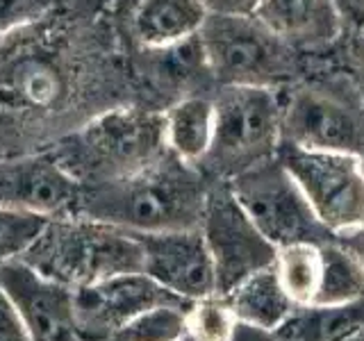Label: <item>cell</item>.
Masks as SVG:
<instances>
[{
	"mask_svg": "<svg viewBox=\"0 0 364 341\" xmlns=\"http://www.w3.org/2000/svg\"><path fill=\"white\" fill-rule=\"evenodd\" d=\"M214 139V100L185 96L164 109V144L171 153L200 166Z\"/></svg>",
	"mask_w": 364,
	"mask_h": 341,
	"instance_id": "17",
	"label": "cell"
},
{
	"mask_svg": "<svg viewBox=\"0 0 364 341\" xmlns=\"http://www.w3.org/2000/svg\"><path fill=\"white\" fill-rule=\"evenodd\" d=\"M208 14H228V16H253L259 0H200Z\"/></svg>",
	"mask_w": 364,
	"mask_h": 341,
	"instance_id": "27",
	"label": "cell"
},
{
	"mask_svg": "<svg viewBox=\"0 0 364 341\" xmlns=\"http://www.w3.org/2000/svg\"><path fill=\"white\" fill-rule=\"evenodd\" d=\"M189 305H157L125 323L114 341H187Z\"/></svg>",
	"mask_w": 364,
	"mask_h": 341,
	"instance_id": "22",
	"label": "cell"
},
{
	"mask_svg": "<svg viewBox=\"0 0 364 341\" xmlns=\"http://www.w3.org/2000/svg\"><path fill=\"white\" fill-rule=\"evenodd\" d=\"M50 219L39 214L3 210L0 207V264L18 259L37 242Z\"/></svg>",
	"mask_w": 364,
	"mask_h": 341,
	"instance_id": "24",
	"label": "cell"
},
{
	"mask_svg": "<svg viewBox=\"0 0 364 341\" xmlns=\"http://www.w3.org/2000/svg\"><path fill=\"white\" fill-rule=\"evenodd\" d=\"M276 157L330 234L364 230V173L358 155L280 144Z\"/></svg>",
	"mask_w": 364,
	"mask_h": 341,
	"instance_id": "7",
	"label": "cell"
},
{
	"mask_svg": "<svg viewBox=\"0 0 364 341\" xmlns=\"http://www.w3.org/2000/svg\"><path fill=\"white\" fill-rule=\"evenodd\" d=\"M105 341H114V339H105Z\"/></svg>",
	"mask_w": 364,
	"mask_h": 341,
	"instance_id": "31",
	"label": "cell"
},
{
	"mask_svg": "<svg viewBox=\"0 0 364 341\" xmlns=\"http://www.w3.org/2000/svg\"><path fill=\"white\" fill-rule=\"evenodd\" d=\"M228 341H278V337H276V332H271V330L250 325V323H244L237 318V323L232 328L230 337H228Z\"/></svg>",
	"mask_w": 364,
	"mask_h": 341,
	"instance_id": "28",
	"label": "cell"
},
{
	"mask_svg": "<svg viewBox=\"0 0 364 341\" xmlns=\"http://www.w3.org/2000/svg\"><path fill=\"white\" fill-rule=\"evenodd\" d=\"M157 305H187L146 273H125L73 289L75 330L82 341H105Z\"/></svg>",
	"mask_w": 364,
	"mask_h": 341,
	"instance_id": "11",
	"label": "cell"
},
{
	"mask_svg": "<svg viewBox=\"0 0 364 341\" xmlns=\"http://www.w3.org/2000/svg\"><path fill=\"white\" fill-rule=\"evenodd\" d=\"M55 9V0H0V39L37 23Z\"/></svg>",
	"mask_w": 364,
	"mask_h": 341,
	"instance_id": "25",
	"label": "cell"
},
{
	"mask_svg": "<svg viewBox=\"0 0 364 341\" xmlns=\"http://www.w3.org/2000/svg\"><path fill=\"white\" fill-rule=\"evenodd\" d=\"M358 159H360V166H362V173H364V146H362V151H360Z\"/></svg>",
	"mask_w": 364,
	"mask_h": 341,
	"instance_id": "30",
	"label": "cell"
},
{
	"mask_svg": "<svg viewBox=\"0 0 364 341\" xmlns=\"http://www.w3.org/2000/svg\"><path fill=\"white\" fill-rule=\"evenodd\" d=\"M208 9L200 0H141L132 16L134 37L151 50L185 43L200 32Z\"/></svg>",
	"mask_w": 364,
	"mask_h": 341,
	"instance_id": "16",
	"label": "cell"
},
{
	"mask_svg": "<svg viewBox=\"0 0 364 341\" xmlns=\"http://www.w3.org/2000/svg\"><path fill=\"white\" fill-rule=\"evenodd\" d=\"M358 43H360V50L364 53V26L360 28V34H358Z\"/></svg>",
	"mask_w": 364,
	"mask_h": 341,
	"instance_id": "29",
	"label": "cell"
},
{
	"mask_svg": "<svg viewBox=\"0 0 364 341\" xmlns=\"http://www.w3.org/2000/svg\"><path fill=\"white\" fill-rule=\"evenodd\" d=\"M364 298V264L348 250L321 244V280L312 305H346Z\"/></svg>",
	"mask_w": 364,
	"mask_h": 341,
	"instance_id": "21",
	"label": "cell"
},
{
	"mask_svg": "<svg viewBox=\"0 0 364 341\" xmlns=\"http://www.w3.org/2000/svg\"><path fill=\"white\" fill-rule=\"evenodd\" d=\"M200 232L212 255L216 293L228 296L253 273L276 261V246L257 230L225 180H212Z\"/></svg>",
	"mask_w": 364,
	"mask_h": 341,
	"instance_id": "9",
	"label": "cell"
},
{
	"mask_svg": "<svg viewBox=\"0 0 364 341\" xmlns=\"http://www.w3.org/2000/svg\"><path fill=\"white\" fill-rule=\"evenodd\" d=\"M364 330V298L346 305H305L278 330V341H350Z\"/></svg>",
	"mask_w": 364,
	"mask_h": 341,
	"instance_id": "19",
	"label": "cell"
},
{
	"mask_svg": "<svg viewBox=\"0 0 364 341\" xmlns=\"http://www.w3.org/2000/svg\"><path fill=\"white\" fill-rule=\"evenodd\" d=\"M212 182L203 168L164 148L130 175L82 187L75 216L134 234L200 227Z\"/></svg>",
	"mask_w": 364,
	"mask_h": 341,
	"instance_id": "1",
	"label": "cell"
},
{
	"mask_svg": "<svg viewBox=\"0 0 364 341\" xmlns=\"http://www.w3.org/2000/svg\"><path fill=\"white\" fill-rule=\"evenodd\" d=\"M0 289L16 307L32 341H77L73 289L41 276L21 257L0 264Z\"/></svg>",
	"mask_w": 364,
	"mask_h": 341,
	"instance_id": "13",
	"label": "cell"
},
{
	"mask_svg": "<svg viewBox=\"0 0 364 341\" xmlns=\"http://www.w3.org/2000/svg\"><path fill=\"white\" fill-rule=\"evenodd\" d=\"M0 341H32L16 307L3 289H0Z\"/></svg>",
	"mask_w": 364,
	"mask_h": 341,
	"instance_id": "26",
	"label": "cell"
},
{
	"mask_svg": "<svg viewBox=\"0 0 364 341\" xmlns=\"http://www.w3.org/2000/svg\"><path fill=\"white\" fill-rule=\"evenodd\" d=\"M196 39L205 68L221 87L278 89L294 73V48L255 16L208 14Z\"/></svg>",
	"mask_w": 364,
	"mask_h": 341,
	"instance_id": "6",
	"label": "cell"
},
{
	"mask_svg": "<svg viewBox=\"0 0 364 341\" xmlns=\"http://www.w3.org/2000/svg\"><path fill=\"white\" fill-rule=\"evenodd\" d=\"M232 196L269 242L282 248L299 242L326 244L330 234L278 157L225 180Z\"/></svg>",
	"mask_w": 364,
	"mask_h": 341,
	"instance_id": "8",
	"label": "cell"
},
{
	"mask_svg": "<svg viewBox=\"0 0 364 341\" xmlns=\"http://www.w3.org/2000/svg\"><path fill=\"white\" fill-rule=\"evenodd\" d=\"M21 259L68 289L125 273H144L139 237L87 216L50 219Z\"/></svg>",
	"mask_w": 364,
	"mask_h": 341,
	"instance_id": "4",
	"label": "cell"
},
{
	"mask_svg": "<svg viewBox=\"0 0 364 341\" xmlns=\"http://www.w3.org/2000/svg\"><path fill=\"white\" fill-rule=\"evenodd\" d=\"M50 148L80 185L119 180L164 151V112L117 105L64 132Z\"/></svg>",
	"mask_w": 364,
	"mask_h": 341,
	"instance_id": "3",
	"label": "cell"
},
{
	"mask_svg": "<svg viewBox=\"0 0 364 341\" xmlns=\"http://www.w3.org/2000/svg\"><path fill=\"white\" fill-rule=\"evenodd\" d=\"M273 269L282 289L296 305H312L321 280V244L299 242L278 248Z\"/></svg>",
	"mask_w": 364,
	"mask_h": 341,
	"instance_id": "20",
	"label": "cell"
},
{
	"mask_svg": "<svg viewBox=\"0 0 364 341\" xmlns=\"http://www.w3.org/2000/svg\"><path fill=\"white\" fill-rule=\"evenodd\" d=\"M237 316L225 296H208L193 301L187 310V339L191 341H228Z\"/></svg>",
	"mask_w": 364,
	"mask_h": 341,
	"instance_id": "23",
	"label": "cell"
},
{
	"mask_svg": "<svg viewBox=\"0 0 364 341\" xmlns=\"http://www.w3.org/2000/svg\"><path fill=\"white\" fill-rule=\"evenodd\" d=\"M282 96L271 87H221L214 98V139L200 162L203 173L230 180L278 155Z\"/></svg>",
	"mask_w": 364,
	"mask_h": 341,
	"instance_id": "5",
	"label": "cell"
},
{
	"mask_svg": "<svg viewBox=\"0 0 364 341\" xmlns=\"http://www.w3.org/2000/svg\"><path fill=\"white\" fill-rule=\"evenodd\" d=\"M225 298L239 321L271 330V332H276L299 307L282 289L273 264L246 278Z\"/></svg>",
	"mask_w": 364,
	"mask_h": 341,
	"instance_id": "18",
	"label": "cell"
},
{
	"mask_svg": "<svg viewBox=\"0 0 364 341\" xmlns=\"http://www.w3.org/2000/svg\"><path fill=\"white\" fill-rule=\"evenodd\" d=\"M46 18L0 39V119L16 125L68 109L80 87V62Z\"/></svg>",
	"mask_w": 364,
	"mask_h": 341,
	"instance_id": "2",
	"label": "cell"
},
{
	"mask_svg": "<svg viewBox=\"0 0 364 341\" xmlns=\"http://www.w3.org/2000/svg\"><path fill=\"white\" fill-rule=\"evenodd\" d=\"M253 16L289 48H323L341 32L335 0H259Z\"/></svg>",
	"mask_w": 364,
	"mask_h": 341,
	"instance_id": "15",
	"label": "cell"
},
{
	"mask_svg": "<svg viewBox=\"0 0 364 341\" xmlns=\"http://www.w3.org/2000/svg\"><path fill=\"white\" fill-rule=\"evenodd\" d=\"M307 151L360 155L364 109L353 94L328 85H303L282 98V141Z\"/></svg>",
	"mask_w": 364,
	"mask_h": 341,
	"instance_id": "10",
	"label": "cell"
},
{
	"mask_svg": "<svg viewBox=\"0 0 364 341\" xmlns=\"http://www.w3.org/2000/svg\"><path fill=\"white\" fill-rule=\"evenodd\" d=\"M136 237L144 248V273L166 291L187 303L216 293L212 255L200 227Z\"/></svg>",
	"mask_w": 364,
	"mask_h": 341,
	"instance_id": "14",
	"label": "cell"
},
{
	"mask_svg": "<svg viewBox=\"0 0 364 341\" xmlns=\"http://www.w3.org/2000/svg\"><path fill=\"white\" fill-rule=\"evenodd\" d=\"M82 185L60 164L50 148L16 157H0V207L46 219L77 214Z\"/></svg>",
	"mask_w": 364,
	"mask_h": 341,
	"instance_id": "12",
	"label": "cell"
}]
</instances>
